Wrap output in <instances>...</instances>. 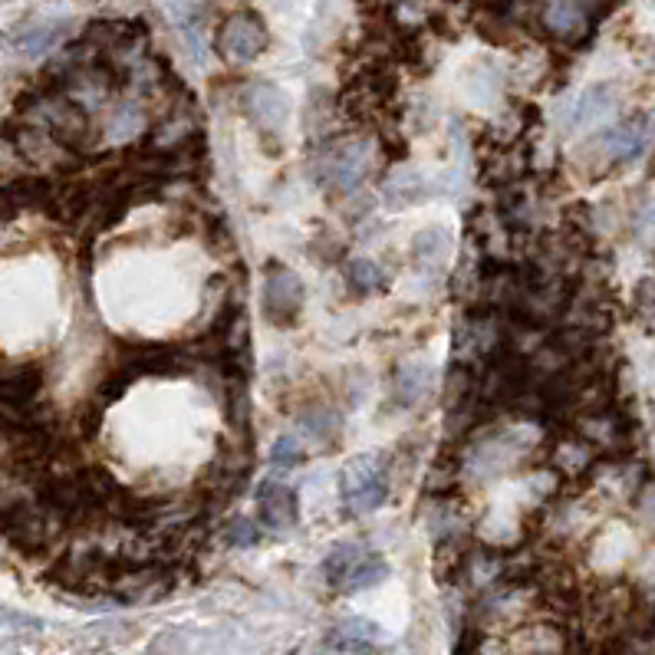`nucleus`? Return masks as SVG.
I'll return each mask as SVG.
<instances>
[{
  "label": "nucleus",
  "mask_w": 655,
  "mask_h": 655,
  "mask_svg": "<svg viewBox=\"0 0 655 655\" xmlns=\"http://www.w3.org/2000/svg\"><path fill=\"white\" fill-rule=\"evenodd\" d=\"M386 573H389V563L382 560L379 553H359V557L353 560V567L343 573L340 590L343 593H359V590H366V586L382 583V580H386Z\"/></svg>",
  "instance_id": "nucleus-10"
},
{
  "label": "nucleus",
  "mask_w": 655,
  "mask_h": 655,
  "mask_svg": "<svg viewBox=\"0 0 655 655\" xmlns=\"http://www.w3.org/2000/svg\"><path fill=\"white\" fill-rule=\"evenodd\" d=\"M590 10L593 7H583V4H547L544 10H540V24H544V30L550 33V37L570 40L583 30Z\"/></svg>",
  "instance_id": "nucleus-9"
},
{
  "label": "nucleus",
  "mask_w": 655,
  "mask_h": 655,
  "mask_svg": "<svg viewBox=\"0 0 655 655\" xmlns=\"http://www.w3.org/2000/svg\"><path fill=\"white\" fill-rule=\"evenodd\" d=\"M646 119H629V122H619L613 126L606 135H603V152L609 162L623 165V162H632V158H639V152L646 149Z\"/></svg>",
  "instance_id": "nucleus-8"
},
{
  "label": "nucleus",
  "mask_w": 655,
  "mask_h": 655,
  "mask_svg": "<svg viewBox=\"0 0 655 655\" xmlns=\"http://www.w3.org/2000/svg\"><path fill=\"white\" fill-rule=\"evenodd\" d=\"M346 280L353 284L359 293H372V290H386L389 274L382 270L379 261H369V257H356V261L346 264Z\"/></svg>",
  "instance_id": "nucleus-14"
},
{
  "label": "nucleus",
  "mask_w": 655,
  "mask_h": 655,
  "mask_svg": "<svg viewBox=\"0 0 655 655\" xmlns=\"http://www.w3.org/2000/svg\"><path fill=\"white\" fill-rule=\"evenodd\" d=\"M300 422L313 438H320V442H333V438L340 435V419H336V412H330V409H313V412L303 415Z\"/></svg>",
  "instance_id": "nucleus-16"
},
{
  "label": "nucleus",
  "mask_w": 655,
  "mask_h": 655,
  "mask_svg": "<svg viewBox=\"0 0 655 655\" xmlns=\"http://www.w3.org/2000/svg\"><path fill=\"white\" fill-rule=\"evenodd\" d=\"M359 557V550L356 547H336L330 557H326V563H323V573H326V580H330L333 586H340V580H343V573L353 567V560Z\"/></svg>",
  "instance_id": "nucleus-18"
},
{
  "label": "nucleus",
  "mask_w": 655,
  "mask_h": 655,
  "mask_svg": "<svg viewBox=\"0 0 655 655\" xmlns=\"http://www.w3.org/2000/svg\"><path fill=\"white\" fill-rule=\"evenodd\" d=\"M224 540H228L231 547H254L257 540H261V530H257L254 521H247V517H237L228 527H224Z\"/></svg>",
  "instance_id": "nucleus-19"
},
{
  "label": "nucleus",
  "mask_w": 655,
  "mask_h": 655,
  "mask_svg": "<svg viewBox=\"0 0 655 655\" xmlns=\"http://www.w3.org/2000/svg\"><path fill=\"white\" fill-rule=\"evenodd\" d=\"M244 106L251 112V119L264 132H280V126L287 122V96L277 86L257 83L244 93Z\"/></svg>",
  "instance_id": "nucleus-7"
},
{
  "label": "nucleus",
  "mask_w": 655,
  "mask_h": 655,
  "mask_svg": "<svg viewBox=\"0 0 655 655\" xmlns=\"http://www.w3.org/2000/svg\"><path fill=\"white\" fill-rule=\"evenodd\" d=\"M267 43L270 37H267L264 20L251 14V10H241V14L228 17L218 33V53L234 66L254 63L257 56L267 50Z\"/></svg>",
  "instance_id": "nucleus-4"
},
{
  "label": "nucleus",
  "mask_w": 655,
  "mask_h": 655,
  "mask_svg": "<svg viewBox=\"0 0 655 655\" xmlns=\"http://www.w3.org/2000/svg\"><path fill=\"white\" fill-rule=\"evenodd\" d=\"M270 461H274L277 468H297L307 461V451H303V445L293 435H280L274 448H270Z\"/></svg>",
  "instance_id": "nucleus-17"
},
{
  "label": "nucleus",
  "mask_w": 655,
  "mask_h": 655,
  "mask_svg": "<svg viewBox=\"0 0 655 655\" xmlns=\"http://www.w3.org/2000/svg\"><path fill=\"white\" fill-rule=\"evenodd\" d=\"M613 99H616V89L606 86V83H596L583 93L580 106H577V126H593V122H600L609 109H613Z\"/></svg>",
  "instance_id": "nucleus-13"
},
{
  "label": "nucleus",
  "mask_w": 655,
  "mask_h": 655,
  "mask_svg": "<svg viewBox=\"0 0 655 655\" xmlns=\"http://www.w3.org/2000/svg\"><path fill=\"white\" fill-rule=\"evenodd\" d=\"M428 389H432V369H428V363H405L395 369V395L405 405L419 402Z\"/></svg>",
  "instance_id": "nucleus-11"
},
{
  "label": "nucleus",
  "mask_w": 655,
  "mask_h": 655,
  "mask_svg": "<svg viewBox=\"0 0 655 655\" xmlns=\"http://www.w3.org/2000/svg\"><path fill=\"white\" fill-rule=\"evenodd\" d=\"M257 514H261L264 527L270 530H290L300 521V498L280 481H264L257 488Z\"/></svg>",
  "instance_id": "nucleus-6"
},
{
  "label": "nucleus",
  "mask_w": 655,
  "mask_h": 655,
  "mask_svg": "<svg viewBox=\"0 0 655 655\" xmlns=\"http://www.w3.org/2000/svg\"><path fill=\"white\" fill-rule=\"evenodd\" d=\"M50 517L40 511L37 504L24 498H0V534L7 537V544L24 557H40L50 547L53 530Z\"/></svg>",
  "instance_id": "nucleus-2"
},
{
  "label": "nucleus",
  "mask_w": 655,
  "mask_h": 655,
  "mask_svg": "<svg viewBox=\"0 0 655 655\" xmlns=\"http://www.w3.org/2000/svg\"><path fill=\"white\" fill-rule=\"evenodd\" d=\"M372 168V145L363 139H349L336 149L323 152V168H320V178L326 185H336L340 191H356L359 185L366 182Z\"/></svg>",
  "instance_id": "nucleus-5"
},
{
  "label": "nucleus",
  "mask_w": 655,
  "mask_h": 655,
  "mask_svg": "<svg viewBox=\"0 0 655 655\" xmlns=\"http://www.w3.org/2000/svg\"><path fill=\"white\" fill-rule=\"evenodd\" d=\"M60 40V27H53V24H30L24 33H20V53H27V56H37L43 50H50L53 43Z\"/></svg>",
  "instance_id": "nucleus-15"
},
{
  "label": "nucleus",
  "mask_w": 655,
  "mask_h": 655,
  "mask_svg": "<svg viewBox=\"0 0 655 655\" xmlns=\"http://www.w3.org/2000/svg\"><path fill=\"white\" fill-rule=\"evenodd\" d=\"M333 642L346 652H372L379 642V629L366 619H346V623L336 626Z\"/></svg>",
  "instance_id": "nucleus-12"
},
{
  "label": "nucleus",
  "mask_w": 655,
  "mask_h": 655,
  "mask_svg": "<svg viewBox=\"0 0 655 655\" xmlns=\"http://www.w3.org/2000/svg\"><path fill=\"white\" fill-rule=\"evenodd\" d=\"M343 511L349 517H366L386 504L389 494V465L382 455H359L340 474Z\"/></svg>",
  "instance_id": "nucleus-1"
},
{
  "label": "nucleus",
  "mask_w": 655,
  "mask_h": 655,
  "mask_svg": "<svg viewBox=\"0 0 655 655\" xmlns=\"http://www.w3.org/2000/svg\"><path fill=\"white\" fill-rule=\"evenodd\" d=\"M303 300H307V290H303V280L293 274L284 264H267L264 270V293H261V307H264V320L270 326H280L287 330L300 320L303 313Z\"/></svg>",
  "instance_id": "nucleus-3"
}]
</instances>
